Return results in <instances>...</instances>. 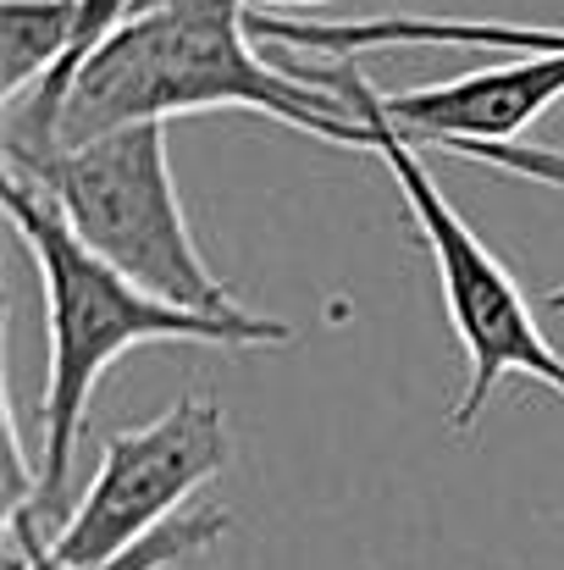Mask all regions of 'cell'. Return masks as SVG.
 <instances>
[{"mask_svg":"<svg viewBox=\"0 0 564 570\" xmlns=\"http://www.w3.org/2000/svg\"><path fill=\"white\" fill-rule=\"evenodd\" d=\"M6 216L22 233L39 288H44V322H50V361H44V399H39V493L33 510L50 521H67V471L78 454V432L95 399V382L106 366L139 344H221V350H255V344H288L294 327L255 311H188L128 272H117L106 255H95L56 199L33 178L6 167ZM11 510V515H33Z\"/></svg>","mask_w":564,"mask_h":570,"instance_id":"cell-2","label":"cell"},{"mask_svg":"<svg viewBox=\"0 0 564 570\" xmlns=\"http://www.w3.org/2000/svg\"><path fill=\"white\" fill-rule=\"evenodd\" d=\"M564 95V50L543 56H515L504 67L465 72L454 83H426L404 95H382L387 122L409 145H443L448 156L487 161L537 184L564 189V150H526L515 145L526 122H537Z\"/></svg>","mask_w":564,"mask_h":570,"instance_id":"cell-6","label":"cell"},{"mask_svg":"<svg viewBox=\"0 0 564 570\" xmlns=\"http://www.w3.org/2000/svg\"><path fill=\"white\" fill-rule=\"evenodd\" d=\"M548 311H564V288H554V294H548Z\"/></svg>","mask_w":564,"mask_h":570,"instance_id":"cell-10","label":"cell"},{"mask_svg":"<svg viewBox=\"0 0 564 570\" xmlns=\"http://www.w3.org/2000/svg\"><path fill=\"white\" fill-rule=\"evenodd\" d=\"M305 78L338 89L372 128V150L387 161L393 184L404 194V210L409 222L420 227L426 249H432V266H437V283H443V305H448V322H454V338L465 350V393L454 399L448 410V426L454 432H471L476 415L487 410V399L498 393L504 377H532L543 387H554L564 399V355L548 344L532 299L521 294V283L504 272V261L465 227V216L454 210V199L437 189V178L426 173V161L415 156V145L387 122L382 111V95L366 83V72L349 61V56H327L321 67L316 61H294Z\"/></svg>","mask_w":564,"mask_h":570,"instance_id":"cell-3","label":"cell"},{"mask_svg":"<svg viewBox=\"0 0 564 570\" xmlns=\"http://www.w3.org/2000/svg\"><path fill=\"white\" fill-rule=\"evenodd\" d=\"M6 167L33 178L95 255H106L150 294L188 311H238L188 233L167 156V122L117 128L89 145H56L39 156H6Z\"/></svg>","mask_w":564,"mask_h":570,"instance_id":"cell-4","label":"cell"},{"mask_svg":"<svg viewBox=\"0 0 564 570\" xmlns=\"http://www.w3.org/2000/svg\"><path fill=\"white\" fill-rule=\"evenodd\" d=\"M294 6H310V0H294Z\"/></svg>","mask_w":564,"mask_h":570,"instance_id":"cell-11","label":"cell"},{"mask_svg":"<svg viewBox=\"0 0 564 570\" xmlns=\"http://www.w3.org/2000/svg\"><path fill=\"white\" fill-rule=\"evenodd\" d=\"M139 0H78V39H72V56L50 72V78H39L22 100H11V122H6V156H39V150H50V128H56V106H61V95H67V83H72V72L83 67V56L133 11Z\"/></svg>","mask_w":564,"mask_h":570,"instance_id":"cell-9","label":"cell"},{"mask_svg":"<svg viewBox=\"0 0 564 570\" xmlns=\"http://www.w3.org/2000/svg\"><path fill=\"white\" fill-rule=\"evenodd\" d=\"M194 111H266L310 139L372 150L366 117L338 89L255 50L249 0H139L72 72L50 150Z\"/></svg>","mask_w":564,"mask_h":570,"instance_id":"cell-1","label":"cell"},{"mask_svg":"<svg viewBox=\"0 0 564 570\" xmlns=\"http://www.w3.org/2000/svg\"><path fill=\"white\" fill-rule=\"evenodd\" d=\"M78 39V0H0V95L22 100Z\"/></svg>","mask_w":564,"mask_h":570,"instance_id":"cell-8","label":"cell"},{"mask_svg":"<svg viewBox=\"0 0 564 570\" xmlns=\"http://www.w3.org/2000/svg\"><path fill=\"white\" fill-rule=\"evenodd\" d=\"M227 527H232L227 510H194V515L161 521L156 532H145L139 543H128V549L111 554V560L78 566V560H61V554L50 549V538L33 532V515H11V538H17L22 554H28L22 570H178V566H188L194 554H205L216 538H227Z\"/></svg>","mask_w":564,"mask_h":570,"instance_id":"cell-7","label":"cell"},{"mask_svg":"<svg viewBox=\"0 0 564 570\" xmlns=\"http://www.w3.org/2000/svg\"><path fill=\"white\" fill-rule=\"evenodd\" d=\"M227 410L210 393H184L156 421L106 438L100 471L67 510L50 549L78 566L122 554L128 543L172 521V510L227 465Z\"/></svg>","mask_w":564,"mask_h":570,"instance_id":"cell-5","label":"cell"}]
</instances>
